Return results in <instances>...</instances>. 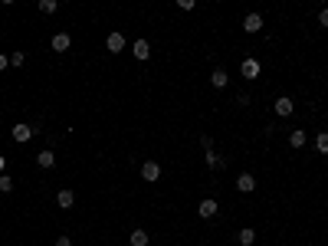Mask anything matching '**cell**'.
I'll list each match as a JSON object with an SVG mask.
<instances>
[{
  "mask_svg": "<svg viewBox=\"0 0 328 246\" xmlns=\"http://www.w3.org/2000/svg\"><path fill=\"white\" fill-rule=\"evenodd\" d=\"M292 112H296V102H292L289 96H279V99H276V115H282V119H289Z\"/></svg>",
  "mask_w": 328,
  "mask_h": 246,
  "instance_id": "6da1fadb",
  "label": "cell"
},
{
  "mask_svg": "<svg viewBox=\"0 0 328 246\" xmlns=\"http://www.w3.org/2000/svg\"><path fill=\"white\" fill-rule=\"evenodd\" d=\"M33 135H36V128H33V125H23V122H20V125H13V141L23 144V141H30Z\"/></svg>",
  "mask_w": 328,
  "mask_h": 246,
  "instance_id": "7a4b0ae2",
  "label": "cell"
},
{
  "mask_svg": "<svg viewBox=\"0 0 328 246\" xmlns=\"http://www.w3.org/2000/svg\"><path fill=\"white\" fill-rule=\"evenodd\" d=\"M217 210H220V207H217V200H213V197L200 200V207H197V214H200L203 220H210V217H217Z\"/></svg>",
  "mask_w": 328,
  "mask_h": 246,
  "instance_id": "3957f363",
  "label": "cell"
},
{
  "mask_svg": "<svg viewBox=\"0 0 328 246\" xmlns=\"http://www.w3.org/2000/svg\"><path fill=\"white\" fill-rule=\"evenodd\" d=\"M141 177H145V181H158V177H161V164H158V161H145V164H141Z\"/></svg>",
  "mask_w": 328,
  "mask_h": 246,
  "instance_id": "277c9868",
  "label": "cell"
},
{
  "mask_svg": "<svg viewBox=\"0 0 328 246\" xmlns=\"http://www.w3.org/2000/svg\"><path fill=\"white\" fill-rule=\"evenodd\" d=\"M236 191H240V194H253V191H256V177H253V174H240V177H236Z\"/></svg>",
  "mask_w": 328,
  "mask_h": 246,
  "instance_id": "5b68a950",
  "label": "cell"
},
{
  "mask_svg": "<svg viewBox=\"0 0 328 246\" xmlns=\"http://www.w3.org/2000/svg\"><path fill=\"white\" fill-rule=\"evenodd\" d=\"M49 46L56 49V53H66V49L72 46V40H69V33H56L53 40H49Z\"/></svg>",
  "mask_w": 328,
  "mask_h": 246,
  "instance_id": "8992f818",
  "label": "cell"
},
{
  "mask_svg": "<svg viewBox=\"0 0 328 246\" xmlns=\"http://www.w3.org/2000/svg\"><path fill=\"white\" fill-rule=\"evenodd\" d=\"M105 49H109V53H122V49H125V36H122V33H109Z\"/></svg>",
  "mask_w": 328,
  "mask_h": 246,
  "instance_id": "52a82bcc",
  "label": "cell"
},
{
  "mask_svg": "<svg viewBox=\"0 0 328 246\" xmlns=\"http://www.w3.org/2000/svg\"><path fill=\"white\" fill-rule=\"evenodd\" d=\"M132 53H135V59H138V63H145V59L151 56V46H148V40H135Z\"/></svg>",
  "mask_w": 328,
  "mask_h": 246,
  "instance_id": "ba28073f",
  "label": "cell"
},
{
  "mask_svg": "<svg viewBox=\"0 0 328 246\" xmlns=\"http://www.w3.org/2000/svg\"><path fill=\"white\" fill-rule=\"evenodd\" d=\"M243 30H246V33H259V30H263V16H259V13H250L246 20H243Z\"/></svg>",
  "mask_w": 328,
  "mask_h": 246,
  "instance_id": "9c48e42d",
  "label": "cell"
},
{
  "mask_svg": "<svg viewBox=\"0 0 328 246\" xmlns=\"http://www.w3.org/2000/svg\"><path fill=\"white\" fill-rule=\"evenodd\" d=\"M240 69H243V76H246V79H256V76H259V63H256V59H243Z\"/></svg>",
  "mask_w": 328,
  "mask_h": 246,
  "instance_id": "30bf717a",
  "label": "cell"
},
{
  "mask_svg": "<svg viewBox=\"0 0 328 246\" xmlns=\"http://www.w3.org/2000/svg\"><path fill=\"white\" fill-rule=\"evenodd\" d=\"M56 204L63 207V210H69V207L76 204V194H72V191H59V194H56Z\"/></svg>",
  "mask_w": 328,
  "mask_h": 246,
  "instance_id": "8fae6325",
  "label": "cell"
},
{
  "mask_svg": "<svg viewBox=\"0 0 328 246\" xmlns=\"http://www.w3.org/2000/svg\"><path fill=\"white\" fill-rule=\"evenodd\" d=\"M236 240H240V246H253V243H256V230H250V227H243V230L236 233Z\"/></svg>",
  "mask_w": 328,
  "mask_h": 246,
  "instance_id": "7c38bea8",
  "label": "cell"
},
{
  "mask_svg": "<svg viewBox=\"0 0 328 246\" xmlns=\"http://www.w3.org/2000/svg\"><path fill=\"white\" fill-rule=\"evenodd\" d=\"M128 243H132V246H151V240H148V233H145V230H132Z\"/></svg>",
  "mask_w": 328,
  "mask_h": 246,
  "instance_id": "4fadbf2b",
  "label": "cell"
},
{
  "mask_svg": "<svg viewBox=\"0 0 328 246\" xmlns=\"http://www.w3.org/2000/svg\"><path fill=\"white\" fill-rule=\"evenodd\" d=\"M36 164H39V167H53V164H56V154H53L49 148L39 151V154H36Z\"/></svg>",
  "mask_w": 328,
  "mask_h": 246,
  "instance_id": "5bb4252c",
  "label": "cell"
},
{
  "mask_svg": "<svg viewBox=\"0 0 328 246\" xmlns=\"http://www.w3.org/2000/svg\"><path fill=\"white\" fill-rule=\"evenodd\" d=\"M210 82H213V89H223V86H227V82H230V76H227V72H223V69H213Z\"/></svg>",
  "mask_w": 328,
  "mask_h": 246,
  "instance_id": "9a60e30c",
  "label": "cell"
},
{
  "mask_svg": "<svg viewBox=\"0 0 328 246\" xmlns=\"http://www.w3.org/2000/svg\"><path fill=\"white\" fill-rule=\"evenodd\" d=\"M207 167H210V171H220V167H223V158H220L217 151H207Z\"/></svg>",
  "mask_w": 328,
  "mask_h": 246,
  "instance_id": "2e32d148",
  "label": "cell"
},
{
  "mask_svg": "<svg viewBox=\"0 0 328 246\" xmlns=\"http://www.w3.org/2000/svg\"><path fill=\"white\" fill-rule=\"evenodd\" d=\"M315 148H319L322 154H328V131H319V135H315Z\"/></svg>",
  "mask_w": 328,
  "mask_h": 246,
  "instance_id": "e0dca14e",
  "label": "cell"
},
{
  "mask_svg": "<svg viewBox=\"0 0 328 246\" xmlns=\"http://www.w3.org/2000/svg\"><path fill=\"white\" fill-rule=\"evenodd\" d=\"M305 141H309V138H305V131H292V135H289V144H292V148H302Z\"/></svg>",
  "mask_w": 328,
  "mask_h": 246,
  "instance_id": "ac0fdd59",
  "label": "cell"
},
{
  "mask_svg": "<svg viewBox=\"0 0 328 246\" xmlns=\"http://www.w3.org/2000/svg\"><path fill=\"white\" fill-rule=\"evenodd\" d=\"M39 10H43V13H56L59 3H56V0H39Z\"/></svg>",
  "mask_w": 328,
  "mask_h": 246,
  "instance_id": "d6986e66",
  "label": "cell"
},
{
  "mask_svg": "<svg viewBox=\"0 0 328 246\" xmlns=\"http://www.w3.org/2000/svg\"><path fill=\"white\" fill-rule=\"evenodd\" d=\"M0 191H3V194L13 191V181H10V174H0Z\"/></svg>",
  "mask_w": 328,
  "mask_h": 246,
  "instance_id": "ffe728a7",
  "label": "cell"
},
{
  "mask_svg": "<svg viewBox=\"0 0 328 246\" xmlns=\"http://www.w3.org/2000/svg\"><path fill=\"white\" fill-rule=\"evenodd\" d=\"M23 59H26L23 53H13V56H10V66H23Z\"/></svg>",
  "mask_w": 328,
  "mask_h": 246,
  "instance_id": "44dd1931",
  "label": "cell"
},
{
  "mask_svg": "<svg viewBox=\"0 0 328 246\" xmlns=\"http://www.w3.org/2000/svg\"><path fill=\"white\" fill-rule=\"evenodd\" d=\"M200 144H203L207 151H213V138H210V135H200Z\"/></svg>",
  "mask_w": 328,
  "mask_h": 246,
  "instance_id": "7402d4cb",
  "label": "cell"
},
{
  "mask_svg": "<svg viewBox=\"0 0 328 246\" xmlns=\"http://www.w3.org/2000/svg\"><path fill=\"white\" fill-rule=\"evenodd\" d=\"M177 7H180V10H194L197 3H194V0H177Z\"/></svg>",
  "mask_w": 328,
  "mask_h": 246,
  "instance_id": "603a6c76",
  "label": "cell"
},
{
  "mask_svg": "<svg viewBox=\"0 0 328 246\" xmlns=\"http://www.w3.org/2000/svg\"><path fill=\"white\" fill-rule=\"evenodd\" d=\"M319 23H322V26H328V7H325V10L319 13Z\"/></svg>",
  "mask_w": 328,
  "mask_h": 246,
  "instance_id": "cb8c5ba5",
  "label": "cell"
},
{
  "mask_svg": "<svg viewBox=\"0 0 328 246\" xmlns=\"http://www.w3.org/2000/svg\"><path fill=\"white\" fill-rule=\"evenodd\" d=\"M56 246H72V240L69 237H59V240H56Z\"/></svg>",
  "mask_w": 328,
  "mask_h": 246,
  "instance_id": "d4e9b609",
  "label": "cell"
},
{
  "mask_svg": "<svg viewBox=\"0 0 328 246\" xmlns=\"http://www.w3.org/2000/svg\"><path fill=\"white\" fill-rule=\"evenodd\" d=\"M3 69H7V56L0 53V72H3Z\"/></svg>",
  "mask_w": 328,
  "mask_h": 246,
  "instance_id": "484cf974",
  "label": "cell"
},
{
  "mask_svg": "<svg viewBox=\"0 0 328 246\" xmlns=\"http://www.w3.org/2000/svg\"><path fill=\"white\" fill-rule=\"evenodd\" d=\"M3 171H7V158H3V154H0V174H3Z\"/></svg>",
  "mask_w": 328,
  "mask_h": 246,
  "instance_id": "4316f807",
  "label": "cell"
}]
</instances>
